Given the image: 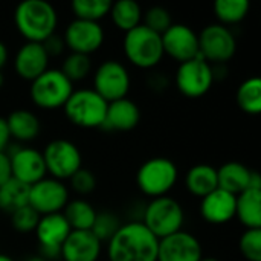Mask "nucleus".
<instances>
[{"instance_id": "2", "label": "nucleus", "mask_w": 261, "mask_h": 261, "mask_svg": "<svg viewBox=\"0 0 261 261\" xmlns=\"http://www.w3.org/2000/svg\"><path fill=\"white\" fill-rule=\"evenodd\" d=\"M14 24L26 41L43 43L55 34L58 12L46 0H24L14 9Z\"/></svg>"}, {"instance_id": "8", "label": "nucleus", "mask_w": 261, "mask_h": 261, "mask_svg": "<svg viewBox=\"0 0 261 261\" xmlns=\"http://www.w3.org/2000/svg\"><path fill=\"white\" fill-rule=\"evenodd\" d=\"M46 173L57 180H69L80 168H83V154L78 145L69 139H54L46 144L41 151Z\"/></svg>"}, {"instance_id": "16", "label": "nucleus", "mask_w": 261, "mask_h": 261, "mask_svg": "<svg viewBox=\"0 0 261 261\" xmlns=\"http://www.w3.org/2000/svg\"><path fill=\"white\" fill-rule=\"evenodd\" d=\"M161 38L164 55H168L179 64L199 57V35L185 23H173Z\"/></svg>"}, {"instance_id": "14", "label": "nucleus", "mask_w": 261, "mask_h": 261, "mask_svg": "<svg viewBox=\"0 0 261 261\" xmlns=\"http://www.w3.org/2000/svg\"><path fill=\"white\" fill-rule=\"evenodd\" d=\"M72 232L63 213L41 216L34 231L35 239L40 245V255L52 261L60 258V249L67 236Z\"/></svg>"}, {"instance_id": "23", "label": "nucleus", "mask_w": 261, "mask_h": 261, "mask_svg": "<svg viewBox=\"0 0 261 261\" xmlns=\"http://www.w3.org/2000/svg\"><path fill=\"white\" fill-rule=\"evenodd\" d=\"M251 174H252V170H249L246 165L236 162V161L226 162L220 168H217L219 188L231 193L232 196H239L240 193L249 188Z\"/></svg>"}, {"instance_id": "28", "label": "nucleus", "mask_w": 261, "mask_h": 261, "mask_svg": "<svg viewBox=\"0 0 261 261\" xmlns=\"http://www.w3.org/2000/svg\"><path fill=\"white\" fill-rule=\"evenodd\" d=\"M29 205V187L9 179L6 184L0 185V211L12 214L14 211Z\"/></svg>"}, {"instance_id": "41", "label": "nucleus", "mask_w": 261, "mask_h": 261, "mask_svg": "<svg viewBox=\"0 0 261 261\" xmlns=\"http://www.w3.org/2000/svg\"><path fill=\"white\" fill-rule=\"evenodd\" d=\"M8 60H9V50H8V46L0 41V72L2 69L8 64Z\"/></svg>"}, {"instance_id": "24", "label": "nucleus", "mask_w": 261, "mask_h": 261, "mask_svg": "<svg viewBox=\"0 0 261 261\" xmlns=\"http://www.w3.org/2000/svg\"><path fill=\"white\" fill-rule=\"evenodd\" d=\"M185 188L194 197L203 199L219 188L217 168L210 164H197L185 174Z\"/></svg>"}, {"instance_id": "15", "label": "nucleus", "mask_w": 261, "mask_h": 261, "mask_svg": "<svg viewBox=\"0 0 261 261\" xmlns=\"http://www.w3.org/2000/svg\"><path fill=\"white\" fill-rule=\"evenodd\" d=\"M11 161L12 179L31 187L47 176L44 159L40 150L34 147L17 145L12 150H6Z\"/></svg>"}, {"instance_id": "34", "label": "nucleus", "mask_w": 261, "mask_h": 261, "mask_svg": "<svg viewBox=\"0 0 261 261\" xmlns=\"http://www.w3.org/2000/svg\"><path fill=\"white\" fill-rule=\"evenodd\" d=\"M142 24L162 35L173 24V18L167 8L151 6L142 14Z\"/></svg>"}, {"instance_id": "43", "label": "nucleus", "mask_w": 261, "mask_h": 261, "mask_svg": "<svg viewBox=\"0 0 261 261\" xmlns=\"http://www.w3.org/2000/svg\"><path fill=\"white\" fill-rule=\"evenodd\" d=\"M0 261H14V258L9 257L8 254H2V252H0Z\"/></svg>"}, {"instance_id": "32", "label": "nucleus", "mask_w": 261, "mask_h": 261, "mask_svg": "<svg viewBox=\"0 0 261 261\" xmlns=\"http://www.w3.org/2000/svg\"><path fill=\"white\" fill-rule=\"evenodd\" d=\"M92 58L89 55L69 52V55L64 57L60 70L73 84L76 81H84L92 73Z\"/></svg>"}, {"instance_id": "45", "label": "nucleus", "mask_w": 261, "mask_h": 261, "mask_svg": "<svg viewBox=\"0 0 261 261\" xmlns=\"http://www.w3.org/2000/svg\"><path fill=\"white\" fill-rule=\"evenodd\" d=\"M3 83H5V78H3V73L0 72V89H2V86H3Z\"/></svg>"}, {"instance_id": "1", "label": "nucleus", "mask_w": 261, "mask_h": 261, "mask_svg": "<svg viewBox=\"0 0 261 261\" xmlns=\"http://www.w3.org/2000/svg\"><path fill=\"white\" fill-rule=\"evenodd\" d=\"M159 239L141 220L122 223L106 243L109 261H158Z\"/></svg>"}, {"instance_id": "19", "label": "nucleus", "mask_w": 261, "mask_h": 261, "mask_svg": "<svg viewBox=\"0 0 261 261\" xmlns=\"http://www.w3.org/2000/svg\"><path fill=\"white\" fill-rule=\"evenodd\" d=\"M102 254V243L92 231H72L60 249L63 261H98Z\"/></svg>"}, {"instance_id": "38", "label": "nucleus", "mask_w": 261, "mask_h": 261, "mask_svg": "<svg viewBox=\"0 0 261 261\" xmlns=\"http://www.w3.org/2000/svg\"><path fill=\"white\" fill-rule=\"evenodd\" d=\"M41 44H43L44 50L47 52L49 58H50V57H58V55H61V54L64 52V49H66L63 35H58L57 32H55L54 35H50L49 38H46Z\"/></svg>"}, {"instance_id": "21", "label": "nucleus", "mask_w": 261, "mask_h": 261, "mask_svg": "<svg viewBox=\"0 0 261 261\" xmlns=\"http://www.w3.org/2000/svg\"><path fill=\"white\" fill-rule=\"evenodd\" d=\"M141 122V109L130 98L116 99L107 104L102 128L109 132H132Z\"/></svg>"}, {"instance_id": "7", "label": "nucleus", "mask_w": 261, "mask_h": 261, "mask_svg": "<svg viewBox=\"0 0 261 261\" xmlns=\"http://www.w3.org/2000/svg\"><path fill=\"white\" fill-rule=\"evenodd\" d=\"M73 84L60 69H47L38 78L31 81L29 95L32 102L43 110L63 109L73 92Z\"/></svg>"}, {"instance_id": "26", "label": "nucleus", "mask_w": 261, "mask_h": 261, "mask_svg": "<svg viewBox=\"0 0 261 261\" xmlns=\"http://www.w3.org/2000/svg\"><path fill=\"white\" fill-rule=\"evenodd\" d=\"M96 213L98 211L95 210V206L86 199L69 200V203L63 210V216L72 231H90Z\"/></svg>"}, {"instance_id": "30", "label": "nucleus", "mask_w": 261, "mask_h": 261, "mask_svg": "<svg viewBox=\"0 0 261 261\" xmlns=\"http://www.w3.org/2000/svg\"><path fill=\"white\" fill-rule=\"evenodd\" d=\"M248 0H217L214 3V15L223 26H231L243 21L249 12Z\"/></svg>"}, {"instance_id": "31", "label": "nucleus", "mask_w": 261, "mask_h": 261, "mask_svg": "<svg viewBox=\"0 0 261 261\" xmlns=\"http://www.w3.org/2000/svg\"><path fill=\"white\" fill-rule=\"evenodd\" d=\"M70 8L75 18L99 23L102 18L109 15L112 2L110 0H73Z\"/></svg>"}, {"instance_id": "33", "label": "nucleus", "mask_w": 261, "mask_h": 261, "mask_svg": "<svg viewBox=\"0 0 261 261\" xmlns=\"http://www.w3.org/2000/svg\"><path fill=\"white\" fill-rule=\"evenodd\" d=\"M121 225L122 222L119 216H116L112 211H101V213H96V217L90 231L101 243H107L116 234Z\"/></svg>"}, {"instance_id": "9", "label": "nucleus", "mask_w": 261, "mask_h": 261, "mask_svg": "<svg viewBox=\"0 0 261 261\" xmlns=\"http://www.w3.org/2000/svg\"><path fill=\"white\" fill-rule=\"evenodd\" d=\"M199 35V57L211 66L226 64L237 52V40L234 32L220 23L205 26Z\"/></svg>"}, {"instance_id": "44", "label": "nucleus", "mask_w": 261, "mask_h": 261, "mask_svg": "<svg viewBox=\"0 0 261 261\" xmlns=\"http://www.w3.org/2000/svg\"><path fill=\"white\" fill-rule=\"evenodd\" d=\"M200 261H220L219 258H216V257H203Z\"/></svg>"}, {"instance_id": "13", "label": "nucleus", "mask_w": 261, "mask_h": 261, "mask_svg": "<svg viewBox=\"0 0 261 261\" xmlns=\"http://www.w3.org/2000/svg\"><path fill=\"white\" fill-rule=\"evenodd\" d=\"M63 40L70 52L90 57L104 44L106 32L101 23L73 18L67 24L63 34Z\"/></svg>"}, {"instance_id": "35", "label": "nucleus", "mask_w": 261, "mask_h": 261, "mask_svg": "<svg viewBox=\"0 0 261 261\" xmlns=\"http://www.w3.org/2000/svg\"><path fill=\"white\" fill-rule=\"evenodd\" d=\"M11 216V226L14 231L20 232V234H29V232H34L37 225H38V220H40V214L31 208L29 205L14 211Z\"/></svg>"}, {"instance_id": "17", "label": "nucleus", "mask_w": 261, "mask_h": 261, "mask_svg": "<svg viewBox=\"0 0 261 261\" xmlns=\"http://www.w3.org/2000/svg\"><path fill=\"white\" fill-rule=\"evenodd\" d=\"M203 258V246L200 240L188 232L179 231L159 240L158 261H200Z\"/></svg>"}, {"instance_id": "18", "label": "nucleus", "mask_w": 261, "mask_h": 261, "mask_svg": "<svg viewBox=\"0 0 261 261\" xmlns=\"http://www.w3.org/2000/svg\"><path fill=\"white\" fill-rule=\"evenodd\" d=\"M49 55L41 43L24 41L14 57V70L24 81H34L49 69Z\"/></svg>"}, {"instance_id": "6", "label": "nucleus", "mask_w": 261, "mask_h": 261, "mask_svg": "<svg viewBox=\"0 0 261 261\" xmlns=\"http://www.w3.org/2000/svg\"><path fill=\"white\" fill-rule=\"evenodd\" d=\"M107 101L102 99L93 89L73 90L63 112L70 124L80 128H102Z\"/></svg>"}, {"instance_id": "22", "label": "nucleus", "mask_w": 261, "mask_h": 261, "mask_svg": "<svg viewBox=\"0 0 261 261\" xmlns=\"http://www.w3.org/2000/svg\"><path fill=\"white\" fill-rule=\"evenodd\" d=\"M6 119V127L9 132V138L17 142H31L38 138L41 130V122L38 116L26 109L12 110Z\"/></svg>"}, {"instance_id": "20", "label": "nucleus", "mask_w": 261, "mask_h": 261, "mask_svg": "<svg viewBox=\"0 0 261 261\" xmlns=\"http://www.w3.org/2000/svg\"><path fill=\"white\" fill-rule=\"evenodd\" d=\"M236 200L237 196L217 188L200 199V216L210 225L219 226L229 223L232 219H236Z\"/></svg>"}, {"instance_id": "37", "label": "nucleus", "mask_w": 261, "mask_h": 261, "mask_svg": "<svg viewBox=\"0 0 261 261\" xmlns=\"http://www.w3.org/2000/svg\"><path fill=\"white\" fill-rule=\"evenodd\" d=\"M69 185H70L73 193H76L80 196H87V194H92L95 191V188H96V177H95V174L90 170L80 168L69 179Z\"/></svg>"}, {"instance_id": "42", "label": "nucleus", "mask_w": 261, "mask_h": 261, "mask_svg": "<svg viewBox=\"0 0 261 261\" xmlns=\"http://www.w3.org/2000/svg\"><path fill=\"white\" fill-rule=\"evenodd\" d=\"M26 261H49L46 260V258H43L41 255H34V257H31V258H28Z\"/></svg>"}, {"instance_id": "4", "label": "nucleus", "mask_w": 261, "mask_h": 261, "mask_svg": "<svg viewBox=\"0 0 261 261\" xmlns=\"http://www.w3.org/2000/svg\"><path fill=\"white\" fill-rule=\"evenodd\" d=\"M145 228L159 240L182 231L185 223V211L179 200L171 196L151 199L144 211L142 220Z\"/></svg>"}, {"instance_id": "25", "label": "nucleus", "mask_w": 261, "mask_h": 261, "mask_svg": "<svg viewBox=\"0 0 261 261\" xmlns=\"http://www.w3.org/2000/svg\"><path fill=\"white\" fill-rule=\"evenodd\" d=\"M236 217L246 229H261V190L248 188L237 196Z\"/></svg>"}, {"instance_id": "12", "label": "nucleus", "mask_w": 261, "mask_h": 261, "mask_svg": "<svg viewBox=\"0 0 261 261\" xmlns=\"http://www.w3.org/2000/svg\"><path fill=\"white\" fill-rule=\"evenodd\" d=\"M70 200V191L61 180L44 177L29 187V206L40 216L63 213Z\"/></svg>"}, {"instance_id": "40", "label": "nucleus", "mask_w": 261, "mask_h": 261, "mask_svg": "<svg viewBox=\"0 0 261 261\" xmlns=\"http://www.w3.org/2000/svg\"><path fill=\"white\" fill-rule=\"evenodd\" d=\"M11 138H9V132L6 127V119L3 116H0V151H6L9 147Z\"/></svg>"}, {"instance_id": "27", "label": "nucleus", "mask_w": 261, "mask_h": 261, "mask_svg": "<svg viewBox=\"0 0 261 261\" xmlns=\"http://www.w3.org/2000/svg\"><path fill=\"white\" fill-rule=\"evenodd\" d=\"M142 14L144 11L141 5L135 0H119L112 3L109 17L112 18L113 24L125 34L142 23Z\"/></svg>"}, {"instance_id": "11", "label": "nucleus", "mask_w": 261, "mask_h": 261, "mask_svg": "<svg viewBox=\"0 0 261 261\" xmlns=\"http://www.w3.org/2000/svg\"><path fill=\"white\" fill-rule=\"evenodd\" d=\"M174 83L184 96L191 99L202 98L211 90L214 84L213 66L202 57L180 63L174 75Z\"/></svg>"}, {"instance_id": "36", "label": "nucleus", "mask_w": 261, "mask_h": 261, "mask_svg": "<svg viewBox=\"0 0 261 261\" xmlns=\"http://www.w3.org/2000/svg\"><path fill=\"white\" fill-rule=\"evenodd\" d=\"M239 249L246 261H261V229H246L239 240Z\"/></svg>"}, {"instance_id": "39", "label": "nucleus", "mask_w": 261, "mask_h": 261, "mask_svg": "<svg viewBox=\"0 0 261 261\" xmlns=\"http://www.w3.org/2000/svg\"><path fill=\"white\" fill-rule=\"evenodd\" d=\"M9 179H12L11 161L6 151H0V185L6 184Z\"/></svg>"}, {"instance_id": "5", "label": "nucleus", "mask_w": 261, "mask_h": 261, "mask_svg": "<svg viewBox=\"0 0 261 261\" xmlns=\"http://www.w3.org/2000/svg\"><path fill=\"white\" fill-rule=\"evenodd\" d=\"M179 179L177 165L168 158H151L136 171V185L139 191L150 197L168 196Z\"/></svg>"}, {"instance_id": "10", "label": "nucleus", "mask_w": 261, "mask_h": 261, "mask_svg": "<svg viewBox=\"0 0 261 261\" xmlns=\"http://www.w3.org/2000/svg\"><path fill=\"white\" fill-rule=\"evenodd\" d=\"M132 76L125 64L118 60L102 61L93 72V90L107 102L127 98Z\"/></svg>"}, {"instance_id": "29", "label": "nucleus", "mask_w": 261, "mask_h": 261, "mask_svg": "<svg viewBox=\"0 0 261 261\" xmlns=\"http://www.w3.org/2000/svg\"><path fill=\"white\" fill-rule=\"evenodd\" d=\"M236 101L242 112L246 115L255 116L261 113V80L258 76H251L245 80L237 92Z\"/></svg>"}, {"instance_id": "3", "label": "nucleus", "mask_w": 261, "mask_h": 261, "mask_svg": "<svg viewBox=\"0 0 261 261\" xmlns=\"http://www.w3.org/2000/svg\"><path fill=\"white\" fill-rule=\"evenodd\" d=\"M122 50L127 61L142 70L154 69L164 58L161 34L148 29L142 23L125 32Z\"/></svg>"}]
</instances>
